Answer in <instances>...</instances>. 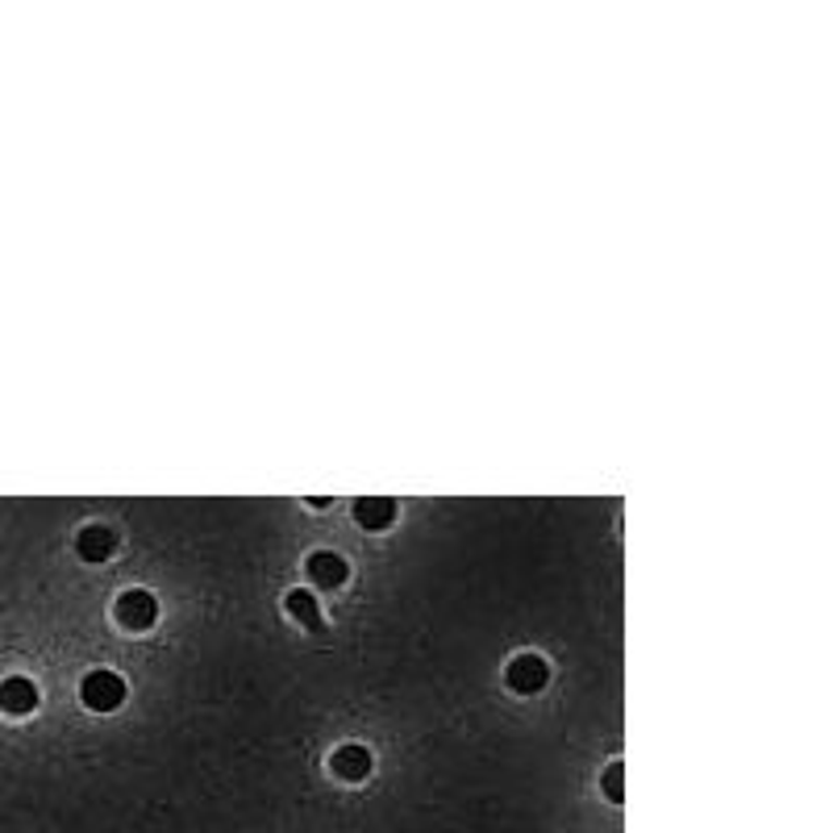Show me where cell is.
Wrapping results in <instances>:
<instances>
[{"label": "cell", "instance_id": "6da1fadb", "mask_svg": "<svg viewBox=\"0 0 833 833\" xmlns=\"http://www.w3.org/2000/svg\"><path fill=\"white\" fill-rule=\"evenodd\" d=\"M79 696H84V705L93 709V713H113L121 700H125V679H121L118 671H105V666H96L84 675V684H79Z\"/></svg>", "mask_w": 833, "mask_h": 833}, {"label": "cell", "instance_id": "7a4b0ae2", "mask_svg": "<svg viewBox=\"0 0 833 833\" xmlns=\"http://www.w3.org/2000/svg\"><path fill=\"white\" fill-rule=\"evenodd\" d=\"M509 688L522 691V696H534V691H542L550 684V666L542 654H517L513 663H509Z\"/></svg>", "mask_w": 833, "mask_h": 833}, {"label": "cell", "instance_id": "3957f363", "mask_svg": "<svg viewBox=\"0 0 833 833\" xmlns=\"http://www.w3.org/2000/svg\"><path fill=\"white\" fill-rule=\"evenodd\" d=\"M113 613H118V621L125 629H150V625L159 621V600L150 592H143V588H134V592L121 596Z\"/></svg>", "mask_w": 833, "mask_h": 833}, {"label": "cell", "instance_id": "277c9868", "mask_svg": "<svg viewBox=\"0 0 833 833\" xmlns=\"http://www.w3.org/2000/svg\"><path fill=\"white\" fill-rule=\"evenodd\" d=\"M38 709V688L25 679V675H13L0 684V713L9 716H25Z\"/></svg>", "mask_w": 833, "mask_h": 833}, {"label": "cell", "instance_id": "5b68a950", "mask_svg": "<svg viewBox=\"0 0 833 833\" xmlns=\"http://www.w3.org/2000/svg\"><path fill=\"white\" fill-rule=\"evenodd\" d=\"M75 550H79V559H88V563H105V559L118 550V534H113L109 525H84L79 538H75Z\"/></svg>", "mask_w": 833, "mask_h": 833}, {"label": "cell", "instance_id": "8992f818", "mask_svg": "<svg viewBox=\"0 0 833 833\" xmlns=\"http://www.w3.org/2000/svg\"><path fill=\"white\" fill-rule=\"evenodd\" d=\"M333 775L338 780H346V784H363L367 775H371V750L367 746H342L338 755H333Z\"/></svg>", "mask_w": 833, "mask_h": 833}, {"label": "cell", "instance_id": "52a82bcc", "mask_svg": "<svg viewBox=\"0 0 833 833\" xmlns=\"http://www.w3.org/2000/svg\"><path fill=\"white\" fill-rule=\"evenodd\" d=\"M346 575H351L346 559H342V554H333V550H317V554L309 559V579L317 584V588H342V584H346Z\"/></svg>", "mask_w": 833, "mask_h": 833}, {"label": "cell", "instance_id": "ba28073f", "mask_svg": "<svg viewBox=\"0 0 833 833\" xmlns=\"http://www.w3.org/2000/svg\"><path fill=\"white\" fill-rule=\"evenodd\" d=\"M355 522L363 525V529H388V525L396 522V500H388V497L355 500Z\"/></svg>", "mask_w": 833, "mask_h": 833}, {"label": "cell", "instance_id": "9c48e42d", "mask_svg": "<svg viewBox=\"0 0 833 833\" xmlns=\"http://www.w3.org/2000/svg\"><path fill=\"white\" fill-rule=\"evenodd\" d=\"M287 613L301 621V625H309V629H321V604H317V596L305 592V588L287 592Z\"/></svg>", "mask_w": 833, "mask_h": 833}, {"label": "cell", "instance_id": "30bf717a", "mask_svg": "<svg viewBox=\"0 0 833 833\" xmlns=\"http://www.w3.org/2000/svg\"><path fill=\"white\" fill-rule=\"evenodd\" d=\"M621 775H625V767H621V762H613V767L604 771V796H609V800H621V796H625V787H621Z\"/></svg>", "mask_w": 833, "mask_h": 833}]
</instances>
